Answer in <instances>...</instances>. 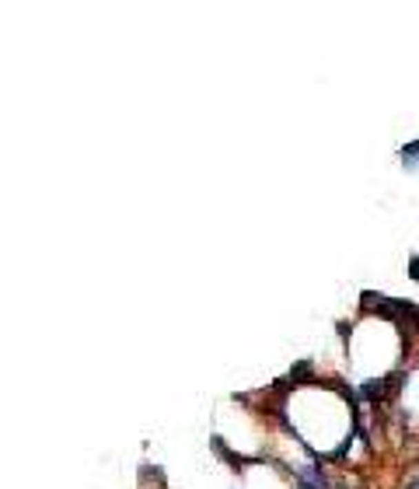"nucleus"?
<instances>
[{"label":"nucleus","mask_w":419,"mask_h":489,"mask_svg":"<svg viewBox=\"0 0 419 489\" xmlns=\"http://www.w3.org/2000/svg\"><path fill=\"white\" fill-rule=\"evenodd\" d=\"M409 489H419V475H416V479H412V482H409Z\"/></svg>","instance_id":"1"}]
</instances>
